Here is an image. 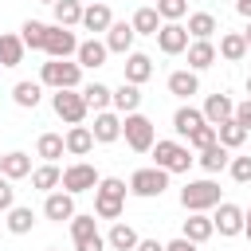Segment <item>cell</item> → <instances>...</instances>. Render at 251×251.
<instances>
[{
  "label": "cell",
  "instance_id": "1",
  "mask_svg": "<svg viewBox=\"0 0 251 251\" xmlns=\"http://www.w3.org/2000/svg\"><path fill=\"white\" fill-rule=\"evenodd\" d=\"M126 208V180L118 176H102L94 188V216L98 220H118Z\"/></svg>",
  "mask_w": 251,
  "mask_h": 251
},
{
  "label": "cell",
  "instance_id": "2",
  "mask_svg": "<svg viewBox=\"0 0 251 251\" xmlns=\"http://www.w3.org/2000/svg\"><path fill=\"white\" fill-rule=\"evenodd\" d=\"M39 82L51 86V90H78V82H82V63H71V59H47L43 71H39Z\"/></svg>",
  "mask_w": 251,
  "mask_h": 251
},
{
  "label": "cell",
  "instance_id": "3",
  "mask_svg": "<svg viewBox=\"0 0 251 251\" xmlns=\"http://www.w3.org/2000/svg\"><path fill=\"white\" fill-rule=\"evenodd\" d=\"M122 137H126V145L133 149V153H149L153 149V141H157V129H153V122L145 118V114H126L122 118Z\"/></svg>",
  "mask_w": 251,
  "mask_h": 251
},
{
  "label": "cell",
  "instance_id": "4",
  "mask_svg": "<svg viewBox=\"0 0 251 251\" xmlns=\"http://www.w3.org/2000/svg\"><path fill=\"white\" fill-rule=\"evenodd\" d=\"M153 165L157 169H165V173H188L192 169V153H188V145H180V141H153Z\"/></svg>",
  "mask_w": 251,
  "mask_h": 251
},
{
  "label": "cell",
  "instance_id": "5",
  "mask_svg": "<svg viewBox=\"0 0 251 251\" xmlns=\"http://www.w3.org/2000/svg\"><path fill=\"white\" fill-rule=\"evenodd\" d=\"M220 204V184L216 180H188L180 188V208L184 212H212Z\"/></svg>",
  "mask_w": 251,
  "mask_h": 251
},
{
  "label": "cell",
  "instance_id": "6",
  "mask_svg": "<svg viewBox=\"0 0 251 251\" xmlns=\"http://www.w3.org/2000/svg\"><path fill=\"white\" fill-rule=\"evenodd\" d=\"M51 106H55V114H59L67 126H82L86 114H90L82 90H55V94H51Z\"/></svg>",
  "mask_w": 251,
  "mask_h": 251
},
{
  "label": "cell",
  "instance_id": "7",
  "mask_svg": "<svg viewBox=\"0 0 251 251\" xmlns=\"http://www.w3.org/2000/svg\"><path fill=\"white\" fill-rule=\"evenodd\" d=\"M165 188H169V173H165V169H157V165L137 169V173L129 176V192H133V196H141V200H153V196H161Z\"/></svg>",
  "mask_w": 251,
  "mask_h": 251
},
{
  "label": "cell",
  "instance_id": "8",
  "mask_svg": "<svg viewBox=\"0 0 251 251\" xmlns=\"http://www.w3.org/2000/svg\"><path fill=\"white\" fill-rule=\"evenodd\" d=\"M71 239H75V247L78 251H106L110 243L98 235V220L94 216H71Z\"/></svg>",
  "mask_w": 251,
  "mask_h": 251
},
{
  "label": "cell",
  "instance_id": "9",
  "mask_svg": "<svg viewBox=\"0 0 251 251\" xmlns=\"http://www.w3.org/2000/svg\"><path fill=\"white\" fill-rule=\"evenodd\" d=\"M98 169L94 165H86V161H75V165H67L63 169V184L59 188H67L71 196H78V192H90V188H98Z\"/></svg>",
  "mask_w": 251,
  "mask_h": 251
},
{
  "label": "cell",
  "instance_id": "10",
  "mask_svg": "<svg viewBox=\"0 0 251 251\" xmlns=\"http://www.w3.org/2000/svg\"><path fill=\"white\" fill-rule=\"evenodd\" d=\"M43 51H47V59H71V55H78V39H75L71 27L47 24V43H43Z\"/></svg>",
  "mask_w": 251,
  "mask_h": 251
},
{
  "label": "cell",
  "instance_id": "11",
  "mask_svg": "<svg viewBox=\"0 0 251 251\" xmlns=\"http://www.w3.org/2000/svg\"><path fill=\"white\" fill-rule=\"evenodd\" d=\"M243 220H247V212H243L239 204H231V200H220L216 212H212V224H216V231H220L224 239L243 235Z\"/></svg>",
  "mask_w": 251,
  "mask_h": 251
},
{
  "label": "cell",
  "instance_id": "12",
  "mask_svg": "<svg viewBox=\"0 0 251 251\" xmlns=\"http://www.w3.org/2000/svg\"><path fill=\"white\" fill-rule=\"evenodd\" d=\"M153 39H157V47H161L165 55H180V51H188V43H192V35H188V27H184L180 20L161 24V31H157Z\"/></svg>",
  "mask_w": 251,
  "mask_h": 251
},
{
  "label": "cell",
  "instance_id": "13",
  "mask_svg": "<svg viewBox=\"0 0 251 251\" xmlns=\"http://www.w3.org/2000/svg\"><path fill=\"white\" fill-rule=\"evenodd\" d=\"M133 39H137V31H133V24H126V20L110 24V31H106L110 55H129V51H133Z\"/></svg>",
  "mask_w": 251,
  "mask_h": 251
},
{
  "label": "cell",
  "instance_id": "14",
  "mask_svg": "<svg viewBox=\"0 0 251 251\" xmlns=\"http://www.w3.org/2000/svg\"><path fill=\"white\" fill-rule=\"evenodd\" d=\"M90 129H94V141H98V145H110V141L122 137V118H118L114 110H98Z\"/></svg>",
  "mask_w": 251,
  "mask_h": 251
},
{
  "label": "cell",
  "instance_id": "15",
  "mask_svg": "<svg viewBox=\"0 0 251 251\" xmlns=\"http://www.w3.org/2000/svg\"><path fill=\"white\" fill-rule=\"evenodd\" d=\"M43 216H47V220H55V224L71 220V216H75V196H71V192H63V188L47 192V200H43Z\"/></svg>",
  "mask_w": 251,
  "mask_h": 251
},
{
  "label": "cell",
  "instance_id": "16",
  "mask_svg": "<svg viewBox=\"0 0 251 251\" xmlns=\"http://www.w3.org/2000/svg\"><path fill=\"white\" fill-rule=\"evenodd\" d=\"M110 24H114V16H110V4L106 0H94V4H86L82 8V27L86 31H110Z\"/></svg>",
  "mask_w": 251,
  "mask_h": 251
},
{
  "label": "cell",
  "instance_id": "17",
  "mask_svg": "<svg viewBox=\"0 0 251 251\" xmlns=\"http://www.w3.org/2000/svg\"><path fill=\"white\" fill-rule=\"evenodd\" d=\"M184 239H192V243H204V239H212L216 235V224H212V216L208 212H188V220H184V231H180Z\"/></svg>",
  "mask_w": 251,
  "mask_h": 251
},
{
  "label": "cell",
  "instance_id": "18",
  "mask_svg": "<svg viewBox=\"0 0 251 251\" xmlns=\"http://www.w3.org/2000/svg\"><path fill=\"white\" fill-rule=\"evenodd\" d=\"M227 63H239V59H247V51H251V43H247V35L243 31H224L220 35V47H216Z\"/></svg>",
  "mask_w": 251,
  "mask_h": 251
},
{
  "label": "cell",
  "instance_id": "19",
  "mask_svg": "<svg viewBox=\"0 0 251 251\" xmlns=\"http://www.w3.org/2000/svg\"><path fill=\"white\" fill-rule=\"evenodd\" d=\"M153 78V59L145 55V51H129L126 55V82H149Z\"/></svg>",
  "mask_w": 251,
  "mask_h": 251
},
{
  "label": "cell",
  "instance_id": "20",
  "mask_svg": "<svg viewBox=\"0 0 251 251\" xmlns=\"http://www.w3.org/2000/svg\"><path fill=\"white\" fill-rule=\"evenodd\" d=\"M106 55H110L106 39H94V35H90L86 43H78V55H75V59H78L82 67H90V71H94V67H106Z\"/></svg>",
  "mask_w": 251,
  "mask_h": 251
},
{
  "label": "cell",
  "instance_id": "21",
  "mask_svg": "<svg viewBox=\"0 0 251 251\" xmlns=\"http://www.w3.org/2000/svg\"><path fill=\"white\" fill-rule=\"evenodd\" d=\"M216 55H220V51H216L212 39H192V43H188V67H192V71H208V67L216 63Z\"/></svg>",
  "mask_w": 251,
  "mask_h": 251
},
{
  "label": "cell",
  "instance_id": "22",
  "mask_svg": "<svg viewBox=\"0 0 251 251\" xmlns=\"http://www.w3.org/2000/svg\"><path fill=\"white\" fill-rule=\"evenodd\" d=\"M204 118H208L212 126H220V122L235 118V102H231L227 94H208V98H204Z\"/></svg>",
  "mask_w": 251,
  "mask_h": 251
},
{
  "label": "cell",
  "instance_id": "23",
  "mask_svg": "<svg viewBox=\"0 0 251 251\" xmlns=\"http://www.w3.org/2000/svg\"><path fill=\"white\" fill-rule=\"evenodd\" d=\"M63 184V169L55 165V161H43L39 169H31V188H39V192H55Z\"/></svg>",
  "mask_w": 251,
  "mask_h": 251
},
{
  "label": "cell",
  "instance_id": "24",
  "mask_svg": "<svg viewBox=\"0 0 251 251\" xmlns=\"http://www.w3.org/2000/svg\"><path fill=\"white\" fill-rule=\"evenodd\" d=\"M94 149V129L90 126H71L67 129V153L71 157H86Z\"/></svg>",
  "mask_w": 251,
  "mask_h": 251
},
{
  "label": "cell",
  "instance_id": "25",
  "mask_svg": "<svg viewBox=\"0 0 251 251\" xmlns=\"http://www.w3.org/2000/svg\"><path fill=\"white\" fill-rule=\"evenodd\" d=\"M196 161H200V169H204V173H224V169L231 165L227 145H220V141H212L208 149H200V157H196Z\"/></svg>",
  "mask_w": 251,
  "mask_h": 251
},
{
  "label": "cell",
  "instance_id": "26",
  "mask_svg": "<svg viewBox=\"0 0 251 251\" xmlns=\"http://www.w3.org/2000/svg\"><path fill=\"white\" fill-rule=\"evenodd\" d=\"M24 39L12 35V31H0V67H20L24 63Z\"/></svg>",
  "mask_w": 251,
  "mask_h": 251
},
{
  "label": "cell",
  "instance_id": "27",
  "mask_svg": "<svg viewBox=\"0 0 251 251\" xmlns=\"http://www.w3.org/2000/svg\"><path fill=\"white\" fill-rule=\"evenodd\" d=\"M200 90V78H196V71L188 67V71H173L169 75V94H176V98H192Z\"/></svg>",
  "mask_w": 251,
  "mask_h": 251
},
{
  "label": "cell",
  "instance_id": "28",
  "mask_svg": "<svg viewBox=\"0 0 251 251\" xmlns=\"http://www.w3.org/2000/svg\"><path fill=\"white\" fill-rule=\"evenodd\" d=\"M39 98H43V82H16L12 86V102L20 106V110H35L39 106Z\"/></svg>",
  "mask_w": 251,
  "mask_h": 251
},
{
  "label": "cell",
  "instance_id": "29",
  "mask_svg": "<svg viewBox=\"0 0 251 251\" xmlns=\"http://www.w3.org/2000/svg\"><path fill=\"white\" fill-rule=\"evenodd\" d=\"M208 118H204V110H196V106H176V114H173V129L180 133V137H188L196 126H204Z\"/></svg>",
  "mask_w": 251,
  "mask_h": 251
},
{
  "label": "cell",
  "instance_id": "30",
  "mask_svg": "<svg viewBox=\"0 0 251 251\" xmlns=\"http://www.w3.org/2000/svg\"><path fill=\"white\" fill-rule=\"evenodd\" d=\"M137 106H141V86L122 78V86L114 90V110H122V114H133Z\"/></svg>",
  "mask_w": 251,
  "mask_h": 251
},
{
  "label": "cell",
  "instance_id": "31",
  "mask_svg": "<svg viewBox=\"0 0 251 251\" xmlns=\"http://www.w3.org/2000/svg\"><path fill=\"white\" fill-rule=\"evenodd\" d=\"M4 224H8V231H12V235H27V231L35 227V212H31V208H24V204H12Z\"/></svg>",
  "mask_w": 251,
  "mask_h": 251
},
{
  "label": "cell",
  "instance_id": "32",
  "mask_svg": "<svg viewBox=\"0 0 251 251\" xmlns=\"http://www.w3.org/2000/svg\"><path fill=\"white\" fill-rule=\"evenodd\" d=\"M129 24H133V31H137V35H157V31H161V12L145 4V8H137V12H133V20H129Z\"/></svg>",
  "mask_w": 251,
  "mask_h": 251
},
{
  "label": "cell",
  "instance_id": "33",
  "mask_svg": "<svg viewBox=\"0 0 251 251\" xmlns=\"http://www.w3.org/2000/svg\"><path fill=\"white\" fill-rule=\"evenodd\" d=\"M35 153H39L43 161H59V157L67 153V137H63V133H39Z\"/></svg>",
  "mask_w": 251,
  "mask_h": 251
},
{
  "label": "cell",
  "instance_id": "34",
  "mask_svg": "<svg viewBox=\"0 0 251 251\" xmlns=\"http://www.w3.org/2000/svg\"><path fill=\"white\" fill-rule=\"evenodd\" d=\"M82 98H86V106L98 114V110H110L114 106V90L106 86V82H90L86 90H82Z\"/></svg>",
  "mask_w": 251,
  "mask_h": 251
},
{
  "label": "cell",
  "instance_id": "35",
  "mask_svg": "<svg viewBox=\"0 0 251 251\" xmlns=\"http://www.w3.org/2000/svg\"><path fill=\"white\" fill-rule=\"evenodd\" d=\"M216 137H220V145H227V149H239V145L247 141V129H243L235 118H227V122H220V126H216Z\"/></svg>",
  "mask_w": 251,
  "mask_h": 251
},
{
  "label": "cell",
  "instance_id": "36",
  "mask_svg": "<svg viewBox=\"0 0 251 251\" xmlns=\"http://www.w3.org/2000/svg\"><path fill=\"white\" fill-rule=\"evenodd\" d=\"M137 239H141V235H137L129 224H114V227H110V235H106V243H110L114 251H133V247H137Z\"/></svg>",
  "mask_w": 251,
  "mask_h": 251
},
{
  "label": "cell",
  "instance_id": "37",
  "mask_svg": "<svg viewBox=\"0 0 251 251\" xmlns=\"http://www.w3.org/2000/svg\"><path fill=\"white\" fill-rule=\"evenodd\" d=\"M51 12H55V24H63V27L82 24V4H78V0H55Z\"/></svg>",
  "mask_w": 251,
  "mask_h": 251
},
{
  "label": "cell",
  "instance_id": "38",
  "mask_svg": "<svg viewBox=\"0 0 251 251\" xmlns=\"http://www.w3.org/2000/svg\"><path fill=\"white\" fill-rule=\"evenodd\" d=\"M4 176L8 180H20V176H31V157L27 153H4Z\"/></svg>",
  "mask_w": 251,
  "mask_h": 251
},
{
  "label": "cell",
  "instance_id": "39",
  "mask_svg": "<svg viewBox=\"0 0 251 251\" xmlns=\"http://www.w3.org/2000/svg\"><path fill=\"white\" fill-rule=\"evenodd\" d=\"M212 31H216V16L212 12H192L188 16V35L192 39H212Z\"/></svg>",
  "mask_w": 251,
  "mask_h": 251
},
{
  "label": "cell",
  "instance_id": "40",
  "mask_svg": "<svg viewBox=\"0 0 251 251\" xmlns=\"http://www.w3.org/2000/svg\"><path fill=\"white\" fill-rule=\"evenodd\" d=\"M20 39H24V47H31V51H43V43H47V24H39V20H27V24L20 27Z\"/></svg>",
  "mask_w": 251,
  "mask_h": 251
},
{
  "label": "cell",
  "instance_id": "41",
  "mask_svg": "<svg viewBox=\"0 0 251 251\" xmlns=\"http://www.w3.org/2000/svg\"><path fill=\"white\" fill-rule=\"evenodd\" d=\"M212 141H220V137H216V126H212V122H204V126H196V129L188 133V145H192V149H208Z\"/></svg>",
  "mask_w": 251,
  "mask_h": 251
},
{
  "label": "cell",
  "instance_id": "42",
  "mask_svg": "<svg viewBox=\"0 0 251 251\" xmlns=\"http://www.w3.org/2000/svg\"><path fill=\"white\" fill-rule=\"evenodd\" d=\"M153 8H157V12H161V20L169 24V20H180V16L188 12V0H157Z\"/></svg>",
  "mask_w": 251,
  "mask_h": 251
},
{
  "label": "cell",
  "instance_id": "43",
  "mask_svg": "<svg viewBox=\"0 0 251 251\" xmlns=\"http://www.w3.org/2000/svg\"><path fill=\"white\" fill-rule=\"evenodd\" d=\"M227 173H231L235 184H251V157H231Z\"/></svg>",
  "mask_w": 251,
  "mask_h": 251
},
{
  "label": "cell",
  "instance_id": "44",
  "mask_svg": "<svg viewBox=\"0 0 251 251\" xmlns=\"http://www.w3.org/2000/svg\"><path fill=\"white\" fill-rule=\"evenodd\" d=\"M12 204H16V188H12L8 176H0V212H8Z\"/></svg>",
  "mask_w": 251,
  "mask_h": 251
},
{
  "label": "cell",
  "instance_id": "45",
  "mask_svg": "<svg viewBox=\"0 0 251 251\" xmlns=\"http://www.w3.org/2000/svg\"><path fill=\"white\" fill-rule=\"evenodd\" d=\"M235 122L251 133V98H243V102H235Z\"/></svg>",
  "mask_w": 251,
  "mask_h": 251
},
{
  "label": "cell",
  "instance_id": "46",
  "mask_svg": "<svg viewBox=\"0 0 251 251\" xmlns=\"http://www.w3.org/2000/svg\"><path fill=\"white\" fill-rule=\"evenodd\" d=\"M165 251H196V243H192V239H184V235H176L173 243H165Z\"/></svg>",
  "mask_w": 251,
  "mask_h": 251
},
{
  "label": "cell",
  "instance_id": "47",
  "mask_svg": "<svg viewBox=\"0 0 251 251\" xmlns=\"http://www.w3.org/2000/svg\"><path fill=\"white\" fill-rule=\"evenodd\" d=\"M133 251H165V243H157V239H137Z\"/></svg>",
  "mask_w": 251,
  "mask_h": 251
},
{
  "label": "cell",
  "instance_id": "48",
  "mask_svg": "<svg viewBox=\"0 0 251 251\" xmlns=\"http://www.w3.org/2000/svg\"><path fill=\"white\" fill-rule=\"evenodd\" d=\"M235 12H239V16H247V20H251V0H235Z\"/></svg>",
  "mask_w": 251,
  "mask_h": 251
},
{
  "label": "cell",
  "instance_id": "49",
  "mask_svg": "<svg viewBox=\"0 0 251 251\" xmlns=\"http://www.w3.org/2000/svg\"><path fill=\"white\" fill-rule=\"evenodd\" d=\"M243 235L251 239V208H247V220H243Z\"/></svg>",
  "mask_w": 251,
  "mask_h": 251
},
{
  "label": "cell",
  "instance_id": "50",
  "mask_svg": "<svg viewBox=\"0 0 251 251\" xmlns=\"http://www.w3.org/2000/svg\"><path fill=\"white\" fill-rule=\"evenodd\" d=\"M0 176H4V153H0Z\"/></svg>",
  "mask_w": 251,
  "mask_h": 251
},
{
  "label": "cell",
  "instance_id": "51",
  "mask_svg": "<svg viewBox=\"0 0 251 251\" xmlns=\"http://www.w3.org/2000/svg\"><path fill=\"white\" fill-rule=\"evenodd\" d=\"M247 98H251V75H247Z\"/></svg>",
  "mask_w": 251,
  "mask_h": 251
},
{
  "label": "cell",
  "instance_id": "52",
  "mask_svg": "<svg viewBox=\"0 0 251 251\" xmlns=\"http://www.w3.org/2000/svg\"><path fill=\"white\" fill-rule=\"evenodd\" d=\"M243 35H247V43H251V27H247V31H243Z\"/></svg>",
  "mask_w": 251,
  "mask_h": 251
},
{
  "label": "cell",
  "instance_id": "53",
  "mask_svg": "<svg viewBox=\"0 0 251 251\" xmlns=\"http://www.w3.org/2000/svg\"><path fill=\"white\" fill-rule=\"evenodd\" d=\"M39 4H55V0H39Z\"/></svg>",
  "mask_w": 251,
  "mask_h": 251
},
{
  "label": "cell",
  "instance_id": "54",
  "mask_svg": "<svg viewBox=\"0 0 251 251\" xmlns=\"http://www.w3.org/2000/svg\"><path fill=\"white\" fill-rule=\"evenodd\" d=\"M47 251H59V247H47Z\"/></svg>",
  "mask_w": 251,
  "mask_h": 251
},
{
  "label": "cell",
  "instance_id": "55",
  "mask_svg": "<svg viewBox=\"0 0 251 251\" xmlns=\"http://www.w3.org/2000/svg\"><path fill=\"white\" fill-rule=\"evenodd\" d=\"M188 4H200V0H188Z\"/></svg>",
  "mask_w": 251,
  "mask_h": 251
},
{
  "label": "cell",
  "instance_id": "56",
  "mask_svg": "<svg viewBox=\"0 0 251 251\" xmlns=\"http://www.w3.org/2000/svg\"><path fill=\"white\" fill-rule=\"evenodd\" d=\"M247 55H251V51H247Z\"/></svg>",
  "mask_w": 251,
  "mask_h": 251
}]
</instances>
